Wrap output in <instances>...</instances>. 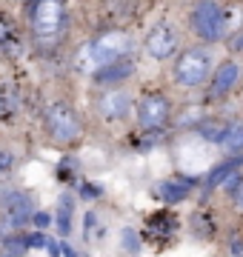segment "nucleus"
Returning <instances> with one entry per match:
<instances>
[{
  "mask_svg": "<svg viewBox=\"0 0 243 257\" xmlns=\"http://www.w3.org/2000/svg\"><path fill=\"white\" fill-rule=\"evenodd\" d=\"M32 32L43 46L57 43L66 32V6L60 0H35L32 6Z\"/></svg>",
  "mask_w": 243,
  "mask_h": 257,
  "instance_id": "1",
  "label": "nucleus"
},
{
  "mask_svg": "<svg viewBox=\"0 0 243 257\" xmlns=\"http://www.w3.org/2000/svg\"><path fill=\"white\" fill-rule=\"evenodd\" d=\"M212 74V55L206 49H186L175 63V80L186 89L203 86Z\"/></svg>",
  "mask_w": 243,
  "mask_h": 257,
  "instance_id": "2",
  "label": "nucleus"
},
{
  "mask_svg": "<svg viewBox=\"0 0 243 257\" xmlns=\"http://www.w3.org/2000/svg\"><path fill=\"white\" fill-rule=\"evenodd\" d=\"M46 132L55 143H75L83 135V123L69 103H52L46 109Z\"/></svg>",
  "mask_w": 243,
  "mask_h": 257,
  "instance_id": "3",
  "label": "nucleus"
},
{
  "mask_svg": "<svg viewBox=\"0 0 243 257\" xmlns=\"http://www.w3.org/2000/svg\"><path fill=\"white\" fill-rule=\"evenodd\" d=\"M129 52H132V37L126 32H103V35H97L89 43V57L97 66L123 60Z\"/></svg>",
  "mask_w": 243,
  "mask_h": 257,
  "instance_id": "4",
  "label": "nucleus"
},
{
  "mask_svg": "<svg viewBox=\"0 0 243 257\" xmlns=\"http://www.w3.org/2000/svg\"><path fill=\"white\" fill-rule=\"evenodd\" d=\"M192 29L206 43H217L223 37V9L215 0H200L192 12Z\"/></svg>",
  "mask_w": 243,
  "mask_h": 257,
  "instance_id": "5",
  "label": "nucleus"
},
{
  "mask_svg": "<svg viewBox=\"0 0 243 257\" xmlns=\"http://www.w3.org/2000/svg\"><path fill=\"white\" fill-rule=\"evenodd\" d=\"M169 114H172V103H169L166 94L152 92V94H143L138 100V123L146 132H155V128L166 126Z\"/></svg>",
  "mask_w": 243,
  "mask_h": 257,
  "instance_id": "6",
  "label": "nucleus"
},
{
  "mask_svg": "<svg viewBox=\"0 0 243 257\" xmlns=\"http://www.w3.org/2000/svg\"><path fill=\"white\" fill-rule=\"evenodd\" d=\"M175 49H178V32L169 26V23H158V26L149 29V35H146V52H149L155 60L172 57Z\"/></svg>",
  "mask_w": 243,
  "mask_h": 257,
  "instance_id": "7",
  "label": "nucleus"
},
{
  "mask_svg": "<svg viewBox=\"0 0 243 257\" xmlns=\"http://www.w3.org/2000/svg\"><path fill=\"white\" fill-rule=\"evenodd\" d=\"M97 111L103 120H123L132 111V100L123 89H109L97 97Z\"/></svg>",
  "mask_w": 243,
  "mask_h": 257,
  "instance_id": "8",
  "label": "nucleus"
},
{
  "mask_svg": "<svg viewBox=\"0 0 243 257\" xmlns=\"http://www.w3.org/2000/svg\"><path fill=\"white\" fill-rule=\"evenodd\" d=\"M3 214L9 217L15 226H23L35 217V203L26 192H9L3 197Z\"/></svg>",
  "mask_w": 243,
  "mask_h": 257,
  "instance_id": "9",
  "label": "nucleus"
},
{
  "mask_svg": "<svg viewBox=\"0 0 243 257\" xmlns=\"http://www.w3.org/2000/svg\"><path fill=\"white\" fill-rule=\"evenodd\" d=\"M240 77V66L234 60H226V63L217 66V72L212 74V97H223L226 92H232L234 83Z\"/></svg>",
  "mask_w": 243,
  "mask_h": 257,
  "instance_id": "10",
  "label": "nucleus"
},
{
  "mask_svg": "<svg viewBox=\"0 0 243 257\" xmlns=\"http://www.w3.org/2000/svg\"><path fill=\"white\" fill-rule=\"evenodd\" d=\"M132 72H135V63L123 57V60H114V63L97 66V72H94V83H100V86H106V83H120V80H126Z\"/></svg>",
  "mask_w": 243,
  "mask_h": 257,
  "instance_id": "11",
  "label": "nucleus"
},
{
  "mask_svg": "<svg viewBox=\"0 0 243 257\" xmlns=\"http://www.w3.org/2000/svg\"><path fill=\"white\" fill-rule=\"evenodd\" d=\"M155 194H158L163 203H180L189 194V183H180V180H160L155 186Z\"/></svg>",
  "mask_w": 243,
  "mask_h": 257,
  "instance_id": "12",
  "label": "nucleus"
},
{
  "mask_svg": "<svg viewBox=\"0 0 243 257\" xmlns=\"http://www.w3.org/2000/svg\"><path fill=\"white\" fill-rule=\"evenodd\" d=\"M72 209H75V203H72V194H63L60 197V203H57V217H55V223H57V231L60 234H69L72 231Z\"/></svg>",
  "mask_w": 243,
  "mask_h": 257,
  "instance_id": "13",
  "label": "nucleus"
},
{
  "mask_svg": "<svg viewBox=\"0 0 243 257\" xmlns=\"http://www.w3.org/2000/svg\"><path fill=\"white\" fill-rule=\"evenodd\" d=\"M220 146H223V152H229V155H240L243 152V126L226 128L223 138H220Z\"/></svg>",
  "mask_w": 243,
  "mask_h": 257,
  "instance_id": "14",
  "label": "nucleus"
},
{
  "mask_svg": "<svg viewBox=\"0 0 243 257\" xmlns=\"http://www.w3.org/2000/svg\"><path fill=\"white\" fill-rule=\"evenodd\" d=\"M240 163H243V157H240V160H237V157H232V160H226V163H220V166L215 169V172L209 175V186H223L226 180H229V177H232L234 172L240 169Z\"/></svg>",
  "mask_w": 243,
  "mask_h": 257,
  "instance_id": "15",
  "label": "nucleus"
},
{
  "mask_svg": "<svg viewBox=\"0 0 243 257\" xmlns=\"http://www.w3.org/2000/svg\"><path fill=\"white\" fill-rule=\"evenodd\" d=\"M26 248H29L26 234H6V237H3V251H6V254H23Z\"/></svg>",
  "mask_w": 243,
  "mask_h": 257,
  "instance_id": "16",
  "label": "nucleus"
},
{
  "mask_svg": "<svg viewBox=\"0 0 243 257\" xmlns=\"http://www.w3.org/2000/svg\"><path fill=\"white\" fill-rule=\"evenodd\" d=\"M120 240H123V251H129V254H138L141 251V237H138L135 229H123Z\"/></svg>",
  "mask_w": 243,
  "mask_h": 257,
  "instance_id": "17",
  "label": "nucleus"
},
{
  "mask_svg": "<svg viewBox=\"0 0 243 257\" xmlns=\"http://www.w3.org/2000/svg\"><path fill=\"white\" fill-rule=\"evenodd\" d=\"M26 237H29V248H46V243H49V240L43 237L40 231H35V234H26Z\"/></svg>",
  "mask_w": 243,
  "mask_h": 257,
  "instance_id": "18",
  "label": "nucleus"
},
{
  "mask_svg": "<svg viewBox=\"0 0 243 257\" xmlns=\"http://www.w3.org/2000/svg\"><path fill=\"white\" fill-rule=\"evenodd\" d=\"M32 223H35L38 229H46L49 223H52V217H49L46 211H35V217H32Z\"/></svg>",
  "mask_w": 243,
  "mask_h": 257,
  "instance_id": "19",
  "label": "nucleus"
},
{
  "mask_svg": "<svg viewBox=\"0 0 243 257\" xmlns=\"http://www.w3.org/2000/svg\"><path fill=\"white\" fill-rule=\"evenodd\" d=\"M80 194H83V200H94V197L100 194V189H94V186L83 183V186H80Z\"/></svg>",
  "mask_w": 243,
  "mask_h": 257,
  "instance_id": "20",
  "label": "nucleus"
},
{
  "mask_svg": "<svg viewBox=\"0 0 243 257\" xmlns=\"http://www.w3.org/2000/svg\"><path fill=\"white\" fill-rule=\"evenodd\" d=\"M232 203H234V209H237V211H243V183L232 192Z\"/></svg>",
  "mask_w": 243,
  "mask_h": 257,
  "instance_id": "21",
  "label": "nucleus"
},
{
  "mask_svg": "<svg viewBox=\"0 0 243 257\" xmlns=\"http://www.w3.org/2000/svg\"><path fill=\"white\" fill-rule=\"evenodd\" d=\"M9 37H12V26H9L3 18H0V43H6Z\"/></svg>",
  "mask_w": 243,
  "mask_h": 257,
  "instance_id": "22",
  "label": "nucleus"
},
{
  "mask_svg": "<svg viewBox=\"0 0 243 257\" xmlns=\"http://www.w3.org/2000/svg\"><path fill=\"white\" fill-rule=\"evenodd\" d=\"M232 49L234 52H243V35H237V40H232Z\"/></svg>",
  "mask_w": 243,
  "mask_h": 257,
  "instance_id": "23",
  "label": "nucleus"
}]
</instances>
